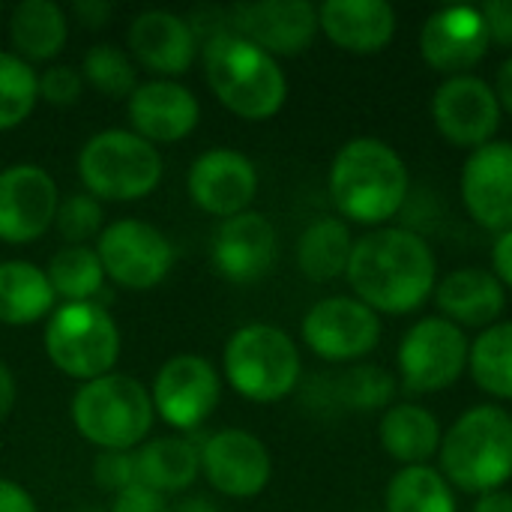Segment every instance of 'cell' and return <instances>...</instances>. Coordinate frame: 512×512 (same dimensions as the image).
I'll return each mask as SVG.
<instances>
[{"label": "cell", "instance_id": "83f0119b", "mask_svg": "<svg viewBox=\"0 0 512 512\" xmlns=\"http://www.w3.org/2000/svg\"><path fill=\"white\" fill-rule=\"evenodd\" d=\"M57 297L42 267L33 261H0V324L30 327L48 321Z\"/></svg>", "mask_w": 512, "mask_h": 512}, {"label": "cell", "instance_id": "484cf974", "mask_svg": "<svg viewBox=\"0 0 512 512\" xmlns=\"http://www.w3.org/2000/svg\"><path fill=\"white\" fill-rule=\"evenodd\" d=\"M9 39L27 63H51L69 42V15L54 0H21L9 15Z\"/></svg>", "mask_w": 512, "mask_h": 512}, {"label": "cell", "instance_id": "4dcf8cb0", "mask_svg": "<svg viewBox=\"0 0 512 512\" xmlns=\"http://www.w3.org/2000/svg\"><path fill=\"white\" fill-rule=\"evenodd\" d=\"M468 372L498 402H512V321H498L471 342Z\"/></svg>", "mask_w": 512, "mask_h": 512}, {"label": "cell", "instance_id": "60d3db41", "mask_svg": "<svg viewBox=\"0 0 512 512\" xmlns=\"http://www.w3.org/2000/svg\"><path fill=\"white\" fill-rule=\"evenodd\" d=\"M492 273L507 291H512V228L498 234L492 243Z\"/></svg>", "mask_w": 512, "mask_h": 512}, {"label": "cell", "instance_id": "6da1fadb", "mask_svg": "<svg viewBox=\"0 0 512 512\" xmlns=\"http://www.w3.org/2000/svg\"><path fill=\"white\" fill-rule=\"evenodd\" d=\"M345 279L372 312L411 315L435 294L438 258L423 234L384 225L354 240Z\"/></svg>", "mask_w": 512, "mask_h": 512}, {"label": "cell", "instance_id": "e575fe53", "mask_svg": "<svg viewBox=\"0 0 512 512\" xmlns=\"http://www.w3.org/2000/svg\"><path fill=\"white\" fill-rule=\"evenodd\" d=\"M396 375H390L381 366H369V363H357L348 372H342L336 378V399L342 408L357 411V414H369V411H387L390 405H396Z\"/></svg>", "mask_w": 512, "mask_h": 512}, {"label": "cell", "instance_id": "ffe728a7", "mask_svg": "<svg viewBox=\"0 0 512 512\" xmlns=\"http://www.w3.org/2000/svg\"><path fill=\"white\" fill-rule=\"evenodd\" d=\"M132 132L159 144H177L189 138L198 129L201 120V102L198 96L171 78H150L135 87V93L126 99Z\"/></svg>", "mask_w": 512, "mask_h": 512}, {"label": "cell", "instance_id": "c3c4849f", "mask_svg": "<svg viewBox=\"0 0 512 512\" xmlns=\"http://www.w3.org/2000/svg\"><path fill=\"white\" fill-rule=\"evenodd\" d=\"M81 512H102V510H81Z\"/></svg>", "mask_w": 512, "mask_h": 512}, {"label": "cell", "instance_id": "1f68e13d", "mask_svg": "<svg viewBox=\"0 0 512 512\" xmlns=\"http://www.w3.org/2000/svg\"><path fill=\"white\" fill-rule=\"evenodd\" d=\"M51 291L63 303H96L105 270L93 246H63L54 252L45 270Z\"/></svg>", "mask_w": 512, "mask_h": 512}, {"label": "cell", "instance_id": "ba28073f", "mask_svg": "<svg viewBox=\"0 0 512 512\" xmlns=\"http://www.w3.org/2000/svg\"><path fill=\"white\" fill-rule=\"evenodd\" d=\"M42 345L54 369L81 384L111 375L120 360V327L99 303H60L42 333Z\"/></svg>", "mask_w": 512, "mask_h": 512}, {"label": "cell", "instance_id": "d6986e66", "mask_svg": "<svg viewBox=\"0 0 512 512\" xmlns=\"http://www.w3.org/2000/svg\"><path fill=\"white\" fill-rule=\"evenodd\" d=\"M459 192L468 216L492 231L504 234L512 228V141H492L480 150H471L462 177Z\"/></svg>", "mask_w": 512, "mask_h": 512}, {"label": "cell", "instance_id": "44dd1931", "mask_svg": "<svg viewBox=\"0 0 512 512\" xmlns=\"http://www.w3.org/2000/svg\"><path fill=\"white\" fill-rule=\"evenodd\" d=\"M126 42L138 66L153 72V78H171V81H177L192 69L201 48L192 21L168 9H147L135 15Z\"/></svg>", "mask_w": 512, "mask_h": 512}, {"label": "cell", "instance_id": "603a6c76", "mask_svg": "<svg viewBox=\"0 0 512 512\" xmlns=\"http://www.w3.org/2000/svg\"><path fill=\"white\" fill-rule=\"evenodd\" d=\"M435 303L441 318L462 330H486L507 309V288L486 267H459L438 279Z\"/></svg>", "mask_w": 512, "mask_h": 512}, {"label": "cell", "instance_id": "7a4b0ae2", "mask_svg": "<svg viewBox=\"0 0 512 512\" xmlns=\"http://www.w3.org/2000/svg\"><path fill=\"white\" fill-rule=\"evenodd\" d=\"M327 189L339 219L384 228L402 213L411 174L396 147L381 138L360 135L345 141L333 156Z\"/></svg>", "mask_w": 512, "mask_h": 512}, {"label": "cell", "instance_id": "9c48e42d", "mask_svg": "<svg viewBox=\"0 0 512 512\" xmlns=\"http://www.w3.org/2000/svg\"><path fill=\"white\" fill-rule=\"evenodd\" d=\"M468 354L471 342L462 327L450 324L441 315L420 318L402 336L396 351L399 384H405L408 393L420 396L450 390L468 372Z\"/></svg>", "mask_w": 512, "mask_h": 512}, {"label": "cell", "instance_id": "8992f818", "mask_svg": "<svg viewBox=\"0 0 512 512\" xmlns=\"http://www.w3.org/2000/svg\"><path fill=\"white\" fill-rule=\"evenodd\" d=\"M222 375L237 396L255 405L282 402L300 384V348L276 324H246L234 330L225 342Z\"/></svg>", "mask_w": 512, "mask_h": 512}, {"label": "cell", "instance_id": "5b68a950", "mask_svg": "<svg viewBox=\"0 0 512 512\" xmlns=\"http://www.w3.org/2000/svg\"><path fill=\"white\" fill-rule=\"evenodd\" d=\"M69 417L75 432L96 450H138L153 429L150 390L123 372L102 375L75 390Z\"/></svg>", "mask_w": 512, "mask_h": 512}, {"label": "cell", "instance_id": "8fae6325", "mask_svg": "<svg viewBox=\"0 0 512 512\" xmlns=\"http://www.w3.org/2000/svg\"><path fill=\"white\" fill-rule=\"evenodd\" d=\"M381 315L354 294L318 300L300 321L303 345L327 363H357L381 345Z\"/></svg>", "mask_w": 512, "mask_h": 512}, {"label": "cell", "instance_id": "30bf717a", "mask_svg": "<svg viewBox=\"0 0 512 512\" xmlns=\"http://www.w3.org/2000/svg\"><path fill=\"white\" fill-rule=\"evenodd\" d=\"M93 249L102 261L105 279L126 291H153L174 267L171 240L156 225L135 216L105 225Z\"/></svg>", "mask_w": 512, "mask_h": 512}, {"label": "cell", "instance_id": "bcb514c9", "mask_svg": "<svg viewBox=\"0 0 512 512\" xmlns=\"http://www.w3.org/2000/svg\"><path fill=\"white\" fill-rule=\"evenodd\" d=\"M495 93H498V102L501 108L512 114V57H507L498 69V81H495Z\"/></svg>", "mask_w": 512, "mask_h": 512}, {"label": "cell", "instance_id": "52a82bcc", "mask_svg": "<svg viewBox=\"0 0 512 512\" xmlns=\"http://www.w3.org/2000/svg\"><path fill=\"white\" fill-rule=\"evenodd\" d=\"M162 153L132 129H102L78 153V177L96 201H141L162 183Z\"/></svg>", "mask_w": 512, "mask_h": 512}, {"label": "cell", "instance_id": "cb8c5ba5", "mask_svg": "<svg viewBox=\"0 0 512 512\" xmlns=\"http://www.w3.org/2000/svg\"><path fill=\"white\" fill-rule=\"evenodd\" d=\"M318 27L348 54H378L396 36V9L387 0H327L318 6Z\"/></svg>", "mask_w": 512, "mask_h": 512}, {"label": "cell", "instance_id": "4fadbf2b", "mask_svg": "<svg viewBox=\"0 0 512 512\" xmlns=\"http://www.w3.org/2000/svg\"><path fill=\"white\" fill-rule=\"evenodd\" d=\"M501 114L504 108L495 87L480 75L444 78L432 96V123L438 135L468 153L495 141Z\"/></svg>", "mask_w": 512, "mask_h": 512}, {"label": "cell", "instance_id": "4316f807", "mask_svg": "<svg viewBox=\"0 0 512 512\" xmlns=\"http://www.w3.org/2000/svg\"><path fill=\"white\" fill-rule=\"evenodd\" d=\"M135 468H138L141 486L159 495H177V492H186L198 480L201 453L192 441L180 435L150 438L135 450Z\"/></svg>", "mask_w": 512, "mask_h": 512}, {"label": "cell", "instance_id": "ab89813d", "mask_svg": "<svg viewBox=\"0 0 512 512\" xmlns=\"http://www.w3.org/2000/svg\"><path fill=\"white\" fill-rule=\"evenodd\" d=\"M492 45L512 48V0H489L480 6Z\"/></svg>", "mask_w": 512, "mask_h": 512}, {"label": "cell", "instance_id": "d6a6232c", "mask_svg": "<svg viewBox=\"0 0 512 512\" xmlns=\"http://www.w3.org/2000/svg\"><path fill=\"white\" fill-rule=\"evenodd\" d=\"M39 102V72L15 51H0V132L18 129Z\"/></svg>", "mask_w": 512, "mask_h": 512}, {"label": "cell", "instance_id": "f1b7e54d", "mask_svg": "<svg viewBox=\"0 0 512 512\" xmlns=\"http://www.w3.org/2000/svg\"><path fill=\"white\" fill-rule=\"evenodd\" d=\"M354 234L339 216H318L297 240V267L312 282H333L348 273Z\"/></svg>", "mask_w": 512, "mask_h": 512}, {"label": "cell", "instance_id": "f546056e", "mask_svg": "<svg viewBox=\"0 0 512 512\" xmlns=\"http://www.w3.org/2000/svg\"><path fill=\"white\" fill-rule=\"evenodd\" d=\"M387 512H459L456 489L432 465L402 468L390 477L384 492Z\"/></svg>", "mask_w": 512, "mask_h": 512}, {"label": "cell", "instance_id": "2e32d148", "mask_svg": "<svg viewBox=\"0 0 512 512\" xmlns=\"http://www.w3.org/2000/svg\"><path fill=\"white\" fill-rule=\"evenodd\" d=\"M231 30L270 57H297L318 36V6L309 0H255L228 9Z\"/></svg>", "mask_w": 512, "mask_h": 512}, {"label": "cell", "instance_id": "d590c367", "mask_svg": "<svg viewBox=\"0 0 512 512\" xmlns=\"http://www.w3.org/2000/svg\"><path fill=\"white\" fill-rule=\"evenodd\" d=\"M54 228L66 240V246H87L93 237L99 240V234L105 231L102 201H96L87 192H75L69 198H60Z\"/></svg>", "mask_w": 512, "mask_h": 512}, {"label": "cell", "instance_id": "74e56055", "mask_svg": "<svg viewBox=\"0 0 512 512\" xmlns=\"http://www.w3.org/2000/svg\"><path fill=\"white\" fill-rule=\"evenodd\" d=\"M84 78H81V69L75 66H66V63H54L48 66L45 72H39V99L51 102V105H75L84 93Z\"/></svg>", "mask_w": 512, "mask_h": 512}, {"label": "cell", "instance_id": "7c38bea8", "mask_svg": "<svg viewBox=\"0 0 512 512\" xmlns=\"http://www.w3.org/2000/svg\"><path fill=\"white\" fill-rule=\"evenodd\" d=\"M153 411L177 432L201 429L222 399V375L201 354L168 357L150 387Z\"/></svg>", "mask_w": 512, "mask_h": 512}, {"label": "cell", "instance_id": "5bb4252c", "mask_svg": "<svg viewBox=\"0 0 512 512\" xmlns=\"http://www.w3.org/2000/svg\"><path fill=\"white\" fill-rule=\"evenodd\" d=\"M60 204L57 180L36 162H15L0 171V240L27 246L54 228Z\"/></svg>", "mask_w": 512, "mask_h": 512}, {"label": "cell", "instance_id": "836d02e7", "mask_svg": "<svg viewBox=\"0 0 512 512\" xmlns=\"http://www.w3.org/2000/svg\"><path fill=\"white\" fill-rule=\"evenodd\" d=\"M81 78L87 87L99 90L108 99H129L135 93L138 81V63L132 60L129 51L111 45V42H99L93 45L84 60H81Z\"/></svg>", "mask_w": 512, "mask_h": 512}, {"label": "cell", "instance_id": "9a60e30c", "mask_svg": "<svg viewBox=\"0 0 512 512\" xmlns=\"http://www.w3.org/2000/svg\"><path fill=\"white\" fill-rule=\"evenodd\" d=\"M201 474L225 498H258L273 480V459L267 444L246 429H222L201 447Z\"/></svg>", "mask_w": 512, "mask_h": 512}, {"label": "cell", "instance_id": "7bdbcfd3", "mask_svg": "<svg viewBox=\"0 0 512 512\" xmlns=\"http://www.w3.org/2000/svg\"><path fill=\"white\" fill-rule=\"evenodd\" d=\"M114 15V6L108 0H78L72 3V18L84 27H105L108 18Z\"/></svg>", "mask_w": 512, "mask_h": 512}, {"label": "cell", "instance_id": "f35d334b", "mask_svg": "<svg viewBox=\"0 0 512 512\" xmlns=\"http://www.w3.org/2000/svg\"><path fill=\"white\" fill-rule=\"evenodd\" d=\"M108 512H171V507H168L165 495L135 483V486H129V489L114 495Z\"/></svg>", "mask_w": 512, "mask_h": 512}, {"label": "cell", "instance_id": "277c9868", "mask_svg": "<svg viewBox=\"0 0 512 512\" xmlns=\"http://www.w3.org/2000/svg\"><path fill=\"white\" fill-rule=\"evenodd\" d=\"M438 471L468 495L498 492L512 480V411L504 405H474L444 432Z\"/></svg>", "mask_w": 512, "mask_h": 512}, {"label": "cell", "instance_id": "ac0fdd59", "mask_svg": "<svg viewBox=\"0 0 512 512\" xmlns=\"http://www.w3.org/2000/svg\"><path fill=\"white\" fill-rule=\"evenodd\" d=\"M492 39L480 6H447L426 18L420 30V54L426 66L444 78L471 75L489 54Z\"/></svg>", "mask_w": 512, "mask_h": 512}, {"label": "cell", "instance_id": "d4e9b609", "mask_svg": "<svg viewBox=\"0 0 512 512\" xmlns=\"http://www.w3.org/2000/svg\"><path fill=\"white\" fill-rule=\"evenodd\" d=\"M378 441L393 462H399L402 468H414L438 459L444 429L429 408L414 402H399L381 414Z\"/></svg>", "mask_w": 512, "mask_h": 512}, {"label": "cell", "instance_id": "7402d4cb", "mask_svg": "<svg viewBox=\"0 0 512 512\" xmlns=\"http://www.w3.org/2000/svg\"><path fill=\"white\" fill-rule=\"evenodd\" d=\"M279 255V234L264 213L246 210L222 219L213 237V264L234 285L264 279Z\"/></svg>", "mask_w": 512, "mask_h": 512}, {"label": "cell", "instance_id": "e0dca14e", "mask_svg": "<svg viewBox=\"0 0 512 512\" xmlns=\"http://www.w3.org/2000/svg\"><path fill=\"white\" fill-rule=\"evenodd\" d=\"M258 183L261 180L255 162L231 147L204 150L186 174V192L192 204L219 219H231L252 210Z\"/></svg>", "mask_w": 512, "mask_h": 512}, {"label": "cell", "instance_id": "b9f144b4", "mask_svg": "<svg viewBox=\"0 0 512 512\" xmlns=\"http://www.w3.org/2000/svg\"><path fill=\"white\" fill-rule=\"evenodd\" d=\"M0 512H39V507L21 483L0 477Z\"/></svg>", "mask_w": 512, "mask_h": 512}, {"label": "cell", "instance_id": "7dc6e473", "mask_svg": "<svg viewBox=\"0 0 512 512\" xmlns=\"http://www.w3.org/2000/svg\"><path fill=\"white\" fill-rule=\"evenodd\" d=\"M171 512H222L210 498H201V495H195V498H183L177 507Z\"/></svg>", "mask_w": 512, "mask_h": 512}, {"label": "cell", "instance_id": "ee69618b", "mask_svg": "<svg viewBox=\"0 0 512 512\" xmlns=\"http://www.w3.org/2000/svg\"><path fill=\"white\" fill-rule=\"evenodd\" d=\"M18 402V381H15V372L0 360V423L12 414Z\"/></svg>", "mask_w": 512, "mask_h": 512}, {"label": "cell", "instance_id": "f6af8a7d", "mask_svg": "<svg viewBox=\"0 0 512 512\" xmlns=\"http://www.w3.org/2000/svg\"><path fill=\"white\" fill-rule=\"evenodd\" d=\"M471 512H512V492L498 489V492H486L477 498L474 510Z\"/></svg>", "mask_w": 512, "mask_h": 512}, {"label": "cell", "instance_id": "3957f363", "mask_svg": "<svg viewBox=\"0 0 512 512\" xmlns=\"http://www.w3.org/2000/svg\"><path fill=\"white\" fill-rule=\"evenodd\" d=\"M201 60L213 96L240 120L261 123L285 108L288 78L279 60L234 30L204 39Z\"/></svg>", "mask_w": 512, "mask_h": 512}, {"label": "cell", "instance_id": "8d00e7d4", "mask_svg": "<svg viewBox=\"0 0 512 512\" xmlns=\"http://www.w3.org/2000/svg\"><path fill=\"white\" fill-rule=\"evenodd\" d=\"M93 480L99 489L117 495L129 486L138 483V468H135V450H99L93 462Z\"/></svg>", "mask_w": 512, "mask_h": 512}]
</instances>
